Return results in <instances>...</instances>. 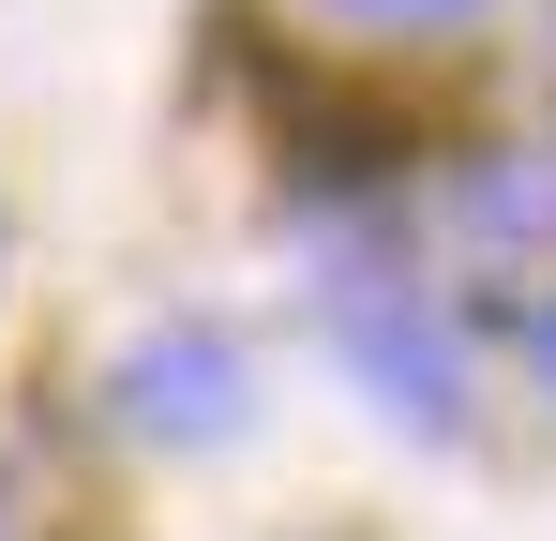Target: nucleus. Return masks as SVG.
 <instances>
[{"mask_svg": "<svg viewBox=\"0 0 556 541\" xmlns=\"http://www.w3.org/2000/svg\"><path fill=\"white\" fill-rule=\"evenodd\" d=\"M331 316H346V361L376 376V406H406V422H466V347H452L437 301H406V286H346Z\"/></svg>", "mask_w": 556, "mask_h": 541, "instance_id": "obj_1", "label": "nucleus"}, {"mask_svg": "<svg viewBox=\"0 0 556 541\" xmlns=\"http://www.w3.org/2000/svg\"><path fill=\"white\" fill-rule=\"evenodd\" d=\"M241 347L226 331H151V347L121 361V422L136 437H181V451H211V437H241Z\"/></svg>", "mask_w": 556, "mask_h": 541, "instance_id": "obj_2", "label": "nucleus"}, {"mask_svg": "<svg viewBox=\"0 0 556 541\" xmlns=\"http://www.w3.org/2000/svg\"><path fill=\"white\" fill-rule=\"evenodd\" d=\"M466 226H496V241L527 226V241H542V226H556V180H527V166H481V180H466Z\"/></svg>", "mask_w": 556, "mask_h": 541, "instance_id": "obj_3", "label": "nucleus"}, {"mask_svg": "<svg viewBox=\"0 0 556 541\" xmlns=\"http://www.w3.org/2000/svg\"><path fill=\"white\" fill-rule=\"evenodd\" d=\"M346 15H376V30H466L481 0H346Z\"/></svg>", "mask_w": 556, "mask_h": 541, "instance_id": "obj_4", "label": "nucleus"}, {"mask_svg": "<svg viewBox=\"0 0 556 541\" xmlns=\"http://www.w3.org/2000/svg\"><path fill=\"white\" fill-rule=\"evenodd\" d=\"M511 347H527V376H542V391H556V286H542V301H527V316H511Z\"/></svg>", "mask_w": 556, "mask_h": 541, "instance_id": "obj_5", "label": "nucleus"}]
</instances>
